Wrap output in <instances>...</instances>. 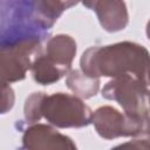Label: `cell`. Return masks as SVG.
Wrapping results in <instances>:
<instances>
[{"mask_svg":"<svg viewBox=\"0 0 150 150\" xmlns=\"http://www.w3.org/2000/svg\"><path fill=\"white\" fill-rule=\"evenodd\" d=\"M45 28L34 18L32 0H0V45L39 39Z\"/></svg>","mask_w":150,"mask_h":150,"instance_id":"6da1fadb","label":"cell"}]
</instances>
